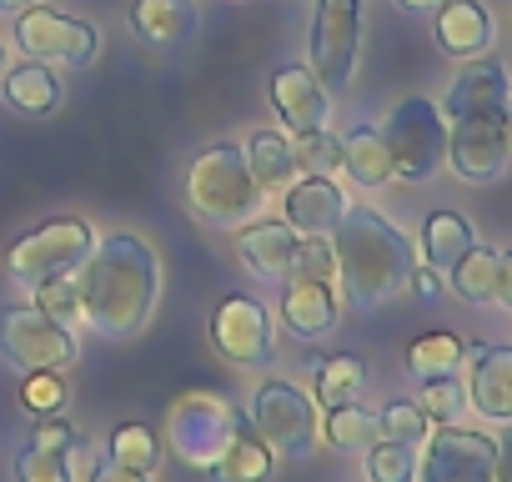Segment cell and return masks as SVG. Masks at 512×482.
I'll return each instance as SVG.
<instances>
[{
	"instance_id": "cell-17",
	"label": "cell",
	"mask_w": 512,
	"mask_h": 482,
	"mask_svg": "<svg viewBox=\"0 0 512 482\" xmlns=\"http://www.w3.org/2000/svg\"><path fill=\"white\" fill-rule=\"evenodd\" d=\"M337 317H342V302L332 282H317V277L282 282V327L297 342H322L327 332H337Z\"/></svg>"
},
{
	"instance_id": "cell-36",
	"label": "cell",
	"mask_w": 512,
	"mask_h": 482,
	"mask_svg": "<svg viewBox=\"0 0 512 482\" xmlns=\"http://www.w3.org/2000/svg\"><path fill=\"white\" fill-rule=\"evenodd\" d=\"M287 277H317V282H337V252L327 236H297L292 252V272Z\"/></svg>"
},
{
	"instance_id": "cell-6",
	"label": "cell",
	"mask_w": 512,
	"mask_h": 482,
	"mask_svg": "<svg viewBox=\"0 0 512 482\" xmlns=\"http://www.w3.org/2000/svg\"><path fill=\"white\" fill-rule=\"evenodd\" d=\"M96 247V236L81 216H56L36 231H26L16 247L6 252V277L21 282V287H41V282H56V277H71Z\"/></svg>"
},
{
	"instance_id": "cell-45",
	"label": "cell",
	"mask_w": 512,
	"mask_h": 482,
	"mask_svg": "<svg viewBox=\"0 0 512 482\" xmlns=\"http://www.w3.org/2000/svg\"><path fill=\"white\" fill-rule=\"evenodd\" d=\"M397 6H402V11H412V16H437V11L447 6V0H397Z\"/></svg>"
},
{
	"instance_id": "cell-4",
	"label": "cell",
	"mask_w": 512,
	"mask_h": 482,
	"mask_svg": "<svg viewBox=\"0 0 512 482\" xmlns=\"http://www.w3.org/2000/svg\"><path fill=\"white\" fill-rule=\"evenodd\" d=\"M241 427H246V412H241L231 397L211 392V387L181 392V397L171 402V412H166V442H171V452H176L186 467H201V472L226 452V442H231Z\"/></svg>"
},
{
	"instance_id": "cell-46",
	"label": "cell",
	"mask_w": 512,
	"mask_h": 482,
	"mask_svg": "<svg viewBox=\"0 0 512 482\" xmlns=\"http://www.w3.org/2000/svg\"><path fill=\"white\" fill-rule=\"evenodd\" d=\"M31 6H41V0H0V16H21Z\"/></svg>"
},
{
	"instance_id": "cell-13",
	"label": "cell",
	"mask_w": 512,
	"mask_h": 482,
	"mask_svg": "<svg viewBox=\"0 0 512 482\" xmlns=\"http://www.w3.org/2000/svg\"><path fill=\"white\" fill-rule=\"evenodd\" d=\"M447 166H452L462 181H477V186H482V181H497V176L512 166L502 116L452 121V126H447Z\"/></svg>"
},
{
	"instance_id": "cell-28",
	"label": "cell",
	"mask_w": 512,
	"mask_h": 482,
	"mask_svg": "<svg viewBox=\"0 0 512 482\" xmlns=\"http://www.w3.org/2000/svg\"><path fill=\"white\" fill-rule=\"evenodd\" d=\"M246 161H251V176L262 191H282L292 186L297 176V161H292V141L277 136V131H256L251 146H246Z\"/></svg>"
},
{
	"instance_id": "cell-41",
	"label": "cell",
	"mask_w": 512,
	"mask_h": 482,
	"mask_svg": "<svg viewBox=\"0 0 512 482\" xmlns=\"http://www.w3.org/2000/svg\"><path fill=\"white\" fill-rule=\"evenodd\" d=\"M407 287H412V292H417L422 302H432V297H442V287H447V282H442V272H437V267L417 262V267H412V282H407Z\"/></svg>"
},
{
	"instance_id": "cell-14",
	"label": "cell",
	"mask_w": 512,
	"mask_h": 482,
	"mask_svg": "<svg viewBox=\"0 0 512 482\" xmlns=\"http://www.w3.org/2000/svg\"><path fill=\"white\" fill-rule=\"evenodd\" d=\"M467 407L487 422H512V342H472L467 347Z\"/></svg>"
},
{
	"instance_id": "cell-39",
	"label": "cell",
	"mask_w": 512,
	"mask_h": 482,
	"mask_svg": "<svg viewBox=\"0 0 512 482\" xmlns=\"http://www.w3.org/2000/svg\"><path fill=\"white\" fill-rule=\"evenodd\" d=\"M16 482H71V472H66L61 452H46V447L26 442L16 452Z\"/></svg>"
},
{
	"instance_id": "cell-3",
	"label": "cell",
	"mask_w": 512,
	"mask_h": 482,
	"mask_svg": "<svg viewBox=\"0 0 512 482\" xmlns=\"http://www.w3.org/2000/svg\"><path fill=\"white\" fill-rule=\"evenodd\" d=\"M186 206L206 226H241L256 206H262V186L251 176L246 151H236V146L201 151L186 171Z\"/></svg>"
},
{
	"instance_id": "cell-21",
	"label": "cell",
	"mask_w": 512,
	"mask_h": 482,
	"mask_svg": "<svg viewBox=\"0 0 512 482\" xmlns=\"http://www.w3.org/2000/svg\"><path fill=\"white\" fill-rule=\"evenodd\" d=\"M342 171L357 186H367V191H377V186L392 181V151H387V141H382L377 126H352L342 136Z\"/></svg>"
},
{
	"instance_id": "cell-5",
	"label": "cell",
	"mask_w": 512,
	"mask_h": 482,
	"mask_svg": "<svg viewBox=\"0 0 512 482\" xmlns=\"http://www.w3.org/2000/svg\"><path fill=\"white\" fill-rule=\"evenodd\" d=\"M251 432L272 447V457H312L317 452V397H307L297 382L287 377H267L251 397V412H246Z\"/></svg>"
},
{
	"instance_id": "cell-30",
	"label": "cell",
	"mask_w": 512,
	"mask_h": 482,
	"mask_svg": "<svg viewBox=\"0 0 512 482\" xmlns=\"http://www.w3.org/2000/svg\"><path fill=\"white\" fill-rule=\"evenodd\" d=\"M106 462L131 467V472H156L161 442H156V432H151L146 422H121V427H111V437H106Z\"/></svg>"
},
{
	"instance_id": "cell-33",
	"label": "cell",
	"mask_w": 512,
	"mask_h": 482,
	"mask_svg": "<svg viewBox=\"0 0 512 482\" xmlns=\"http://www.w3.org/2000/svg\"><path fill=\"white\" fill-rule=\"evenodd\" d=\"M377 427H382V442H402V447H412V452L432 437V417H427L417 402H402V397L377 412Z\"/></svg>"
},
{
	"instance_id": "cell-7",
	"label": "cell",
	"mask_w": 512,
	"mask_h": 482,
	"mask_svg": "<svg viewBox=\"0 0 512 482\" xmlns=\"http://www.w3.org/2000/svg\"><path fill=\"white\" fill-rule=\"evenodd\" d=\"M382 141L392 151V176L422 186L437 176V166H447V116L427 101V96H407L387 126H382Z\"/></svg>"
},
{
	"instance_id": "cell-43",
	"label": "cell",
	"mask_w": 512,
	"mask_h": 482,
	"mask_svg": "<svg viewBox=\"0 0 512 482\" xmlns=\"http://www.w3.org/2000/svg\"><path fill=\"white\" fill-rule=\"evenodd\" d=\"M492 302L512 312V247L497 252V292H492Z\"/></svg>"
},
{
	"instance_id": "cell-10",
	"label": "cell",
	"mask_w": 512,
	"mask_h": 482,
	"mask_svg": "<svg viewBox=\"0 0 512 482\" xmlns=\"http://www.w3.org/2000/svg\"><path fill=\"white\" fill-rule=\"evenodd\" d=\"M412 482H492V437L457 422L432 427V437L417 447Z\"/></svg>"
},
{
	"instance_id": "cell-42",
	"label": "cell",
	"mask_w": 512,
	"mask_h": 482,
	"mask_svg": "<svg viewBox=\"0 0 512 482\" xmlns=\"http://www.w3.org/2000/svg\"><path fill=\"white\" fill-rule=\"evenodd\" d=\"M492 482H512V422L502 437H492Z\"/></svg>"
},
{
	"instance_id": "cell-19",
	"label": "cell",
	"mask_w": 512,
	"mask_h": 482,
	"mask_svg": "<svg viewBox=\"0 0 512 482\" xmlns=\"http://www.w3.org/2000/svg\"><path fill=\"white\" fill-rule=\"evenodd\" d=\"M437 46L457 61H477L492 51V16L482 0H447L437 11Z\"/></svg>"
},
{
	"instance_id": "cell-24",
	"label": "cell",
	"mask_w": 512,
	"mask_h": 482,
	"mask_svg": "<svg viewBox=\"0 0 512 482\" xmlns=\"http://www.w3.org/2000/svg\"><path fill=\"white\" fill-rule=\"evenodd\" d=\"M131 26L151 46H176L196 26V11H191V0H136V6H131Z\"/></svg>"
},
{
	"instance_id": "cell-48",
	"label": "cell",
	"mask_w": 512,
	"mask_h": 482,
	"mask_svg": "<svg viewBox=\"0 0 512 482\" xmlns=\"http://www.w3.org/2000/svg\"><path fill=\"white\" fill-rule=\"evenodd\" d=\"M0 71H6V46H0Z\"/></svg>"
},
{
	"instance_id": "cell-37",
	"label": "cell",
	"mask_w": 512,
	"mask_h": 482,
	"mask_svg": "<svg viewBox=\"0 0 512 482\" xmlns=\"http://www.w3.org/2000/svg\"><path fill=\"white\" fill-rule=\"evenodd\" d=\"M61 402H66V377H61V372H26V382H21V407H26L31 417H56Z\"/></svg>"
},
{
	"instance_id": "cell-11",
	"label": "cell",
	"mask_w": 512,
	"mask_h": 482,
	"mask_svg": "<svg viewBox=\"0 0 512 482\" xmlns=\"http://www.w3.org/2000/svg\"><path fill=\"white\" fill-rule=\"evenodd\" d=\"M16 41L41 66H71L76 71L96 56V26L61 16V11H46V6H31V11L16 16Z\"/></svg>"
},
{
	"instance_id": "cell-32",
	"label": "cell",
	"mask_w": 512,
	"mask_h": 482,
	"mask_svg": "<svg viewBox=\"0 0 512 482\" xmlns=\"http://www.w3.org/2000/svg\"><path fill=\"white\" fill-rule=\"evenodd\" d=\"M417 407L432 417V427L457 422V417L467 412V387H462V377H457V372H447V377H422V382H417Z\"/></svg>"
},
{
	"instance_id": "cell-34",
	"label": "cell",
	"mask_w": 512,
	"mask_h": 482,
	"mask_svg": "<svg viewBox=\"0 0 512 482\" xmlns=\"http://www.w3.org/2000/svg\"><path fill=\"white\" fill-rule=\"evenodd\" d=\"M292 161H297L302 176H332V171H342V136H332L327 126L322 131H302L292 141Z\"/></svg>"
},
{
	"instance_id": "cell-25",
	"label": "cell",
	"mask_w": 512,
	"mask_h": 482,
	"mask_svg": "<svg viewBox=\"0 0 512 482\" xmlns=\"http://www.w3.org/2000/svg\"><path fill=\"white\" fill-rule=\"evenodd\" d=\"M447 287H452L462 302L487 307V302H492V292H497V252H492V247H482V241H472V247L447 267Z\"/></svg>"
},
{
	"instance_id": "cell-18",
	"label": "cell",
	"mask_w": 512,
	"mask_h": 482,
	"mask_svg": "<svg viewBox=\"0 0 512 482\" xmlns=\"http://www.w3.org/2000/svg\"><path fill=\"white\" fill-rule=\"evenodd\" d=\"M236 252L262 282H287L292 252H297V231L287 221H251V226L236 231Z\"/></svg>"
},
{
	"instance_id": "cell-23",
	"label": "cell",
	"mask_w": 512,
	"mask_h": 482,
	"mask_svg": "<svg viewBox=\"0 0 512 482\" xmlns=\"http://www.w3.org/2000/svg\"><path fill=\"white\" fill-rule=\"evenodd\" d=\"M322 442L342 457H362L382 442V427H377V412H367L362 402H342V407H327L322 417Z\"/></svg>"
},
{
	"instance_id": "cell-12",
	"label": "cell",
	"mask_w": 512,
	"mask_h": 482,
	"mask_svg": "<svg viewBox=\"0 0 512 482\" xmlns=\"http://www.w3.org/2000/svg\"><path fill=\"white\" fill-rule=\"evenodd\" d=\"M211 347L231 367H267L272 362V312L256 297H226L211 312Z\"/></svg>"
},
{
	"instance_id": "cell-1",
	"label": "cell",
	"mask_w": 512,
	"mask_h": 482,
	"mask_svg": "<svg viewBox=\"0 0 512 482\" xmlns=\"http://www.w3.org/2000/svg\"><path fill=\"white\" fill-rule=\"evenodd\" d=\"M76 287H81V322L106 342H126L156 312L161 292L156 252L131 231L101 236L91 257L76 267Z\"/></svg>"
},
{
	"instance_id": "cell-15",
	"label": "cell",
	"mask_w": 512,
	"mask_h": 482,
	"mask_svg": "<svg viewBox=\"0 0 512 482\" xmlns=\"http://www.w3.org/2000/svg\"><path fill=\"white\" fill-rule=\"evenodd\" d=\"M507 101H512V76L502 61L492 56H477L457 71L447 101H442V116L447 121H467V116H507Z\"/></svg>"
},
{
	"instance_id": "cell-9",
	"label": "cell",
	"mask_w": 512,
	"mask_h": 482,
	"mask_svg": "<svg viewBox=\"0 0 512 482\" xmlns=\"http://www.w3.org/2000/svg\"><path fill=\"white\" fill-rule=\"evenodd\" d=\"M307 46H312V76L327 91H347L362 46V0H317Z\"/></svg>"
},
{
	"instance_id": "cell-26",
	"label": "cell",
	"mask_w": 512,
	"mask_h": 482,
	"mask_svg": "<svg viewBox=\"0 0 512 482\" xmlns=\"http://www.w3.org/2000/svg\"><path fill=\"white\" fill-rule=\"evenodd\" d=\"M472 226L457 216V211H432L427 221H422V257H427V267H437V272H447L467 247H472Z\"/></svg>"
},
{
	"instance_id": "cell-16",
	"label": "cell",
	"mask_w": 512,
	"mask_h": 482,
	"mask_svg": "<svg viewBox=\"0 0 512 482\" xmlns=\"http://www.w3.org/2000/svg\"><path fill=\"white\" fill-rule=\"evenodd\" d=\"M267 96H272V106H277V116L287 121L292 136L322 131L327 116H332V91L312 76V66H282V71H272Z\"/></svg>"
},
{
	"instance_id": "cell-20",
	"label": "cell",
	"mask_w": 512,
	"mask_h": 482,
	"mask_svg": "<svg viewBox=\"0 0 512 482\" xmlns=\"http://www.w3.org/2000/svg\"><path fill=\"white\" fill-rule=\"evenodd\" d=\"M342 211H347V201H342V191L327 176H302L287 191V226L297 236H332Z\"/></svg>"
},
{
	"instance_id": "cell-8",
	"label": "cell",
	"mask_w": 512,
	"mask_h": 482,
	"mask_svg": "<svg viewBox=\"0 0 512 482\" xmlns=\"http://www.w3.org/2000/svg\"><path fill=\"white\" fill-rule=\"evenodd\" d=\"M0 357L21 372H71L81 347L71 327H61L31 302V307L0 312Z\"/></svg>"
},
{
	"instance_id": "cell-44",
	"label": "cell",
	"mask_w": 512,
	"mask_h": 482,
	"mask_svg": "<svg viewBox=\"0 0 512 482\" xmlns=\"http://www.w3.org/2000/svg\"><path fill=\"white\" fill-rule=\"evenodd\" d=\"M91 482H151V472H131V467H116V462H101Z\"/></svg>"
},
{
	"instance_id": "cell-47",
	"label": "cell",
	"mask_w": 512,
	"mask_h": 482,
	"mask_svg": "<svg viewBox=\"0 0 512 482\" xmlns=\"http://www.w3.org/2000/svg\"><path fill=\"white\" fill-rule=\"evenodd\" d=\"M502 131H507V151H512V101H507V116H502Z\"/></svg>"
},
{
	"instance_id": "cell-35",
	"label": "cell",
	"mask_w": 512,
	"mask_h": 482,
	"mask_svg": "<svg viewBox=\"0 0 512 482\" xmlns=\"http://www.w3.org/2000/svg\"><path fill=\"white\" fill-rule=\"evenodd\" d=\"M367 457V482H412L417 477V452L402 442H377Z\"/></svg>"
},
{
	"instance_id": "cell-22",
	"label": "cell",
	"mask_w": 512,
	"mask_h": 482,
	"mask_svg": "<svg viewBox=\"0 0 512 482\" xmlns=\"http://www.w3.org/2000/svg\"><path fill=\"white\" fill-rule=\"evenodd\" d=\"M272 462H277L272 447L256 437L251 422H246V427L226 442V452L206 467V477H211V482H267V477H272Z\"/></svg>"
},
{
	"instance_id": "cell-27",
	"label": "cell",
	"mask_w": 512,
	"mask_h": 482,
	"mask_svg": "<svg viewBox=\"0 0 512 482\" xmlns=\"http://www.w3.org/2000/svg\"><path fill=\"white\" fill-rule=\"evenodd\" d=\"M6 101H11L16 111H26V116H46V111H56V101H61V81H56L51 66L26 61V66H16V71L6 76Z\"/></svg>"
},
{
	"instance_id": "cell-40",
	"label": "cell",
	"mask_w": 512,
	"mask_h": 482,
	"mask_svg": "<svg viewBox=\"0 0 512 482\" xmlns=\"http://www.w3.org/2000/svg\"><path fill=\"white\" fill-rule=\"evenodd\" d=\"M76 437H81V432H76L71 422H61V417H41V427H36V437H31V442H36V447H46V452H66Z\"/></svg>"
},
{
	"instance_id": "cell-38",
	"label": "cell",
	"mask_w": 512,
	"mask_h": 482,
	"mask_svg": "<svg viewBox=\"0 0 512 482\" xmlns=\"http://www.w3.org/2000/svg\"><path fill=\"white\" fill-rule=\"evenodd\" d=\"M36 307H41L46 317H56L61 327L81 322V287H76V272H71V277H56V282H41V287H36Z\"/></svg>"
},
{
	"instance_id": "cell-29",
	"label": "cell",
	"mask_w": 512,
	"mask_h": 482,
	"mask_svg": "<svg viewBox=\"0 0 512 482\" xmlns=\"http://www.w3.org/2000/svg\"><path fill=\"white\" fill-rule=\"evenodd\" d=\"M462 357H467V342L462 337H452V332H427V337H417L412 347H407V372L422 382V377H447V372H457L462 367Z\"/></svg>"
},
{
	"instance_id": "cell-31",
	"label": "cell",
	"mask_w": 512,
	"mask_h": 482,
	"mask_svg": "<svg viewBox=\"0 0 512 482\" xmlns=\"http://www.w3.org/2000/svg\"><path fill=\"white\" fill-rule=\"evenodd\" d=\"M362 387H367V367H362L352 352H342V357H327V362L317 367V397H322V407L357 402V397H362Z\"/></svg>"
},
{
	"instance_id": "cell-2",
	"label": "cell",
	"mask_w": 512,
	"mask_h": 482,
	"mask_svg": "<svg viewBox=\"0 0 512 482\" xmlns=\"http://www.w3.org/2000/svg\"><path fill=\"white\" fill-rule=\"evenodd\" d=\"M332 252H337V282L352 307H382L397 292H407L417 247L407 241L402 226H392L372 206H347L337 231H332Z\"/></svg>"
}]
</instances>
